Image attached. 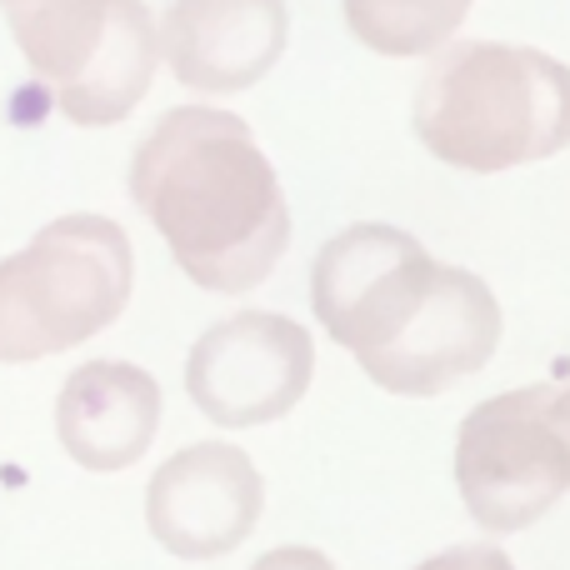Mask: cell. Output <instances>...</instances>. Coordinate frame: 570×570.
I'll return each instance as SVG.
<instances>
[{"label":"cell","mask_w":570,"mask_h":570,"mask_svg":"<svg viewBox=\"0 0 570 570\" xmlns=\"http://www.w3.org/2000/svg\"><path fill=\"white\" fill-rule=\"evenodd\" d=\"M311 305L335 345L391 395H441L485 371L501 301L481 276L435 261L411 230L345 226L311 266Z\"/></svg>","instance_id":"6da1fadb"},{"label":"cell","mask_w":570,"mask_h":570,"mask_svg":"<svg viewBox=\"0 0 570 570\" xmlns=\"http://www.w3.org/2000/svg\"><path fill=\"white\" fill-rule=\"evenodd\" d=\"M130 200L200 291H256L291 246V206L250 126L216 106H176L130 156Z\"/></svg>","instance_id":"7a4b0ae2"},{"label":"cell","mask_w":570,"mask_h":570,"mask_svg":"<svg viewBox=\"0 0 570 570\" xmlns=\"http://www.w3.org/2000/svg\"><path fill=\"white\" fill-rule=\"evenodd\" d=\"M411 126L441 166L495 176L570 146V66L531 46L445 40L415 86Z\"/></svg>","instance_id":"3957f363"},{"label":"cell","mask_w":570,"mask_h":570,"mask_svg":"<svg viewBox=\"0 0 570 570\" xmlns=\"http://www.w3.org/2000/svg\"><path fill=\"white\" fill-rule=\"evenodd\" d=\"M136 285L130 236L110 216H60L0 261V365L76 351L116 325Z\"/></svg>","instance_id":"277c9868"},{"label":"cell","mask_w":570,"mask_h":570,"mask_svg":"<svg viewBox=\"0 0 570 570\" xmlns=\"http://www.w3.org/2000/svg\"><path fill=\"white\" fill-rule=\"evenodd\" d=\"M0 10L70 126H116L146 100L160 36L140 0H0Z\"/></svg>","instance_id":"5b68a950"},{"label":"cell","mask_w":570,"mask_h":570,"mask_svg":"<svg viewBox=\"0 0 570 570\" xmlns=\"http://www.w3.org/2000/svg\"><path fill=\"white\" fill-rule=\"evenodd\" d=\"M455 485L491 535L535 525L570 491V445L551 415V381L481 401L455 431Z\"/></svg>","instance_id":"8992f818"},{"label":"cell","mask_w":570,"mask_h":570,"mask_svg":"<svg viewBox=\"0 0 570 570\" xmlns=\"http://www.w3.org/2000/svg\"><path fill=\"white\" fill-rule=\"evenodd\" d=\"M315 371L311 331L276 311H240L216 321L186 361V391L206 421L226 431L271 425L295 411Z\"/></svg>","instance_id":"52a82bcc"},{"label":"cell","mask_w":570,"mask_h":570,"mask_svg":"<svg viewBox=\"0 0 570 570\" xmlns=\"http://www.w3.org/2000/svg\"><path fill=\"white\" fill-rule=\"evenodd\" d=\"M266 485L240 445L196 441L176 451L146 485V525L180 561L230 556L261 521Z\"/></svg>","instance_id":"ba28073f"},{"label":"cell","mask_w":570,"mask_h":570,"mask_svg":"<svg viewBox=\"0 0 570 570\" xmlns=\"http://www.w3.org/2000/svg\"><path fill=\"white\" fill-rule=\"evenodd\" d=\"M291 40L285 0H170L160 56L196 96H236L266 80Z\"/></svg>","instance_id":"9c48e42d"},{"label":"cell","mask_w":570,"mask_h":570,"mask_svg":"<svg viewBox=\"0 0 570 570\" xmlns=\"http://www.w3.org/2000/svg\"><path fill=\"white\" fill-rule=\"evenodd\" d=\"M160 425V385L130 361H86L56 401L60 445L86 471H126L150 451Z\"/></svg>","instance_id":"30bf717a"},{"label":"cell","mask_w":570,"mask_h":570,"mask_svg":"<svg viewBox=\"0 0 570 570\" xmlns=\"http://www.w3.org/2000/svg\"><path fill=\"white\" fill-rule=\"evenodd\" d=\"M465 10L471 0H345V26L375 56L411 60L455 40Z\"/></svg>","instance_id":"8fae6325"},{"label":"cell","mask_w":570,"mask_h":570,"mask_svg":"<svg viewBox=\"0 0 570 570\" xmlns=\"http://www.w3.org/2000/svg\"><path fill=\"white\" fill-rule=\"evenodd\" d=\"M415 570H515L501 546H451V551L431 556Z\"/></svg>","instance_id":"7c38bea8"},{"label":"cell","mask_w":570,"mask_h":570,"mask_svg":"<svg viewBox=\"0 0 570 570\" xmlns=\"http://www.w3.org/2000/svg\"><path fill=\"white\" fill-rule=\"evenodd\" d=\"M250 570H335L331 556L311 551V546H281V551H266Z\"/></svg>","instance_id":"4fadbf2b"},{"label":"cell","mask_w":570,"mask_h":570,"mask_svg":"<svg viewBox=\"0 0 570 570\" xmlns=\"http://www.w3.org/2000/svg\"><path fill=\"white\" fill-rule=\"evenodd\" d=\"M551 415H556V425H561V435L570 445V371L561 381H551Z\"/></svg>","instance_id":"5bb4252c"}]
</instances>
